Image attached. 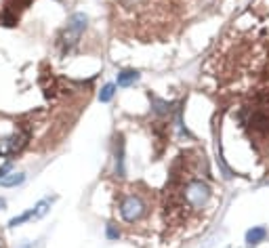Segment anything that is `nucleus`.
<instances>
[{"label":"nucleus","mask_w":269,"mask_h":248,"mask_svg":"<svg viewBox=\"0 0 269 248\" xmlns=\"http://www.w3.org/2000/svg\"><path fill=\"white\" fill-rule=\"evenodd\" d=\"M86 26H88V17L84 13L69 15V19H67L65 28H63V32L59 34V38H57V44L61 46V55L71 53V48H74L78 44V40L82 38Z\"/></svg>","instance_id":"nucleus-1"},{"label":"nucleus","mask_w":269,"mask_h":248,"mask_svg":"<svg viewBox=\"0 0 269 248\" xmlns=\"http://www.w3.org/2000/svg\"><path fill=\"white\" fill-rule=\"evenodd\" d=\"M181 196L189 208H204L212 196V189L206 181L202 179H189L181 187Z\"/></svg>","instance_id":"nucleus-2"},{"label":"nucleus","mask_w":269,"mask_h":248,"mask_svg":"<svg viewBox=\"0 0 269 248\" xmlns=\"http://www.w3.org/2000/svg\"><path fill=\"white\" fill-rule=\"evenodd\" d=\"M148 215V204L139 196H124L120 200V217L127 223H137Z\"/></svg>","instance_id":"nucleus-3"},{"label":"nucleus","mask_w":269,"mask_h":248,"mask_svg":"<svg viewBox=\"0 0 269 248\" xmlns=\"http://www.w3.org/2000/svg\"><path fill=\"white\" fill-rule=\"evenodd\" d=\"M124 135H116L114 139V175L118 179H124V175H127V164H124Z\"/></svg>","instance_id":"nucleus-4"},{"label":"nucleus","mask_w":269,"mask_h":248,"mask_svg":"<svg viewBox=\"0 0 269 248\" xmlns=\"http://www.w3.org/2000/svg\"><path fill=\"white\" fill-rule=\"evenodd\" d=\"M150 101H152V110L156 116H170L177 108V103L175 101H166V99H160L156 95L150 93Z\"/></svg>","instance_id":"nucleus-5"},{"label":"nucleus","mask_w":269,"mask_h":248,"mask_svg":"<svg viewBox=\"0 0 269 248\" xmlns=\"http://www.w3.org/2000/svg\"><path fill=\"white\" fill-rule=\"evenodd\" d=\"M139 78H141V74L137 72V69H122V72L118 74V86L120 88H129V86H133L135 82H139Z\"/></svg>","instance_id":"nucleus-6"},{"label":"nucleus","mask_w":269,"mask_h":248,"mask_svg":"<svg viewBox=\"0 0 269 248\" xmlns=\"http://www.w3.org/2000/svg\"><path fill=\"white\" fill-rule=\"evenodd\" d=\"M265 238H267V229L265 227H253V229H248V232H246V242L250 246L261 244Z\"/></svg>","instance_id":"nucleus-7"},{"label":"nucleus","mask_w":269,"mask_h":248,"mask_svg":"<svg viewBox=\"0 0 269 248\" xmlns=\"http://www.w3.org/2000/svg\"><path fill=\"white\" fill-rule=\"evenodd\" d=\"M26 181V175L23 172H11V175H5L3 179H0V185L3 187H17Z\"/></svg>","instance_id":"nucleus-8"},{"label":"nucleus","mask_w":269,"mask_h":248,"mask_svg":"<svg viewBox=\"0 0 269 248\" xmlns=\"http://www.w3.org/2000/svg\"><path fill=\"white\" fill-rule=\"evenodd\" d=\"M53 200H55V198H44V200H40L38 204H36V206H34V219H42L46 212H48Z\"/></svg>","instance_id":"nucleus-9"},{"label":"nucleus","mask_w":269,"mask_h":248,"mask_svg":"<svg viewBox=\"0 0 269 248\" xmlns=\"http://www.w3.org/2000/svg\"><path fill=\"white\" fill-rule=\"evenodd\" d=\"M30 3H32V0H7L5 11H11V13H15V15H19V11L26 9Z\"/></svg>","instance_id":"nucleus-10"},{"label":"nucleus","mask_w":269,"mask_h":248,"mask_svg":"<svg viewBox=\"0 0 269 248\" xmlns=\"http://www.w3.org/2000/svg\"><path fill=\"white\" fill-rule=\"evenodd\" d=\"M114 93H116V84H105L99 91V101L101 103H110L112 97H114Z\"/></svg>","instance_id":"nucleus-11"},{"label":"nucleus","mask_w":269,"mask_h":248,"mask_svg":"<svg viewBox=\"0 0 269 248\" xmlns=\"http://www.w3.org/2000/svg\"><path fill=\"white\" fill-rule=\"evenodd\" d=\"M30 219H34V208L28 210V212H23V215H19V217H13V219L9 221V227H17V225H21V223H26V221H30Z\"/></svg>","instance_id":"nucleus-12"},{"label":"nucleus","mask_w":269,"mask_h":248,"mask_svg":"<svg viewBox=\"0 0 269 248\" xmlns=\"http://www.w3.org/2000/svg\"><path fill=\"white\" fill-rule=\"evenodd\" d=\"M105 236H107V240H120V229L114 223H107L105 225Z\"/></svg>","instance_id":"nucleus-13"},{"label":"nucleus","mask_w":269,"mask_h":248,"mask_svg":"<svg viewBox=\"0 0 269 248\" xmlns=\"http://www.w3.org/2000/svg\"><path fill=\"white\" fill-rule=\"evenodd\" d=\"M9 172H11V164L7 162V164H3V166H0V179H3L5 175H9Z\"/></svg>","instance_id":"nucleus-14"},{"label":"nucleus","mask_w":269,"mask_h":248,"mask_svg":"<svg viewBox=\"0 0 269 248\" xmlns=\"http://www.w3.org/2000/svg\"><path fill=\"white\" fill-rule=\"evenodd\" d=\"M57 3H63V0H57Z\"/></svg>","instance_id":"nucleus-15"}]
</instances>
